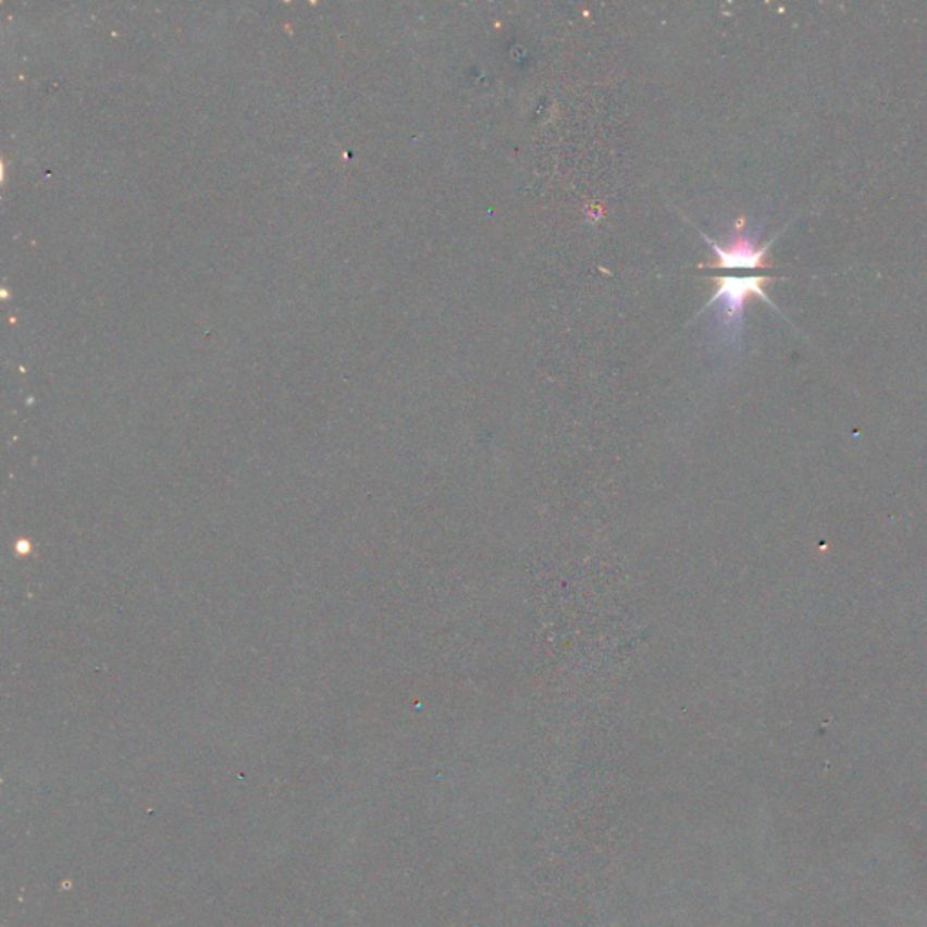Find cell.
Segmentation results:
<instances>
[{
	"mask_svg": "<svg viewBox=\"0 0 927 927\" xmlns=\"http://www.w3.org/2000/svg\"><path fill=\"white\" fill-rule=\"evenodd\" d=\"M770 281L766 275H719L716 277V292L710 301L703 308H714V321H716L719 339L730 348H738L743 341L744 310L750 297H761L768 302L774 310L776 305L765 292V283ZM779 312V310H777Z\"/></svg>",
	"mask_w": 927,
	"mask_h": 927,
	"instance_id": "1",
	"label": "cell"
},
{
	"mask_svg": "<svg viewBox=\"0 0 927 927\" xmlns=\"http://www.w3.org/2000/svg\"><path fill=\"white\" fill-rule=\"evenodd\" d=\"M701 237L708 243L712 252L716 254L717 263L708 267H717L722 270H759L766 269V254L776 243L777 237L770 239L766 245H759V231L738 227L733 236L727 243H717L701 232ZM706 269V267H705Z\"/></svg>",
	"mask_w": 927,
	"mask_h": 927,
	"instance_id": "2",
	"label": "cell"
}]
</instances>
